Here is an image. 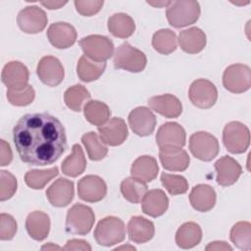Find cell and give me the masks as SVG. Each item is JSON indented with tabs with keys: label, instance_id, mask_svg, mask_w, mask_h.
<instances>
[{
	"label": "cell",
	"instance_id": "cell-1",
	"mask_svg": "<svg viewBox=\"0 0 251 251\" xmlns=\"http://www.w3.org/2000/svg\"><path fill=\"white\" fill-rule=\"evenodd\" d=\"M13 140L21 160L32 166L53 164L67 147L64 126L48 113L23 116L13 128Z\"/></svg>",
	"mask_w": 251,
	"mask_h": 251
},
{
	"label": "cell",
	"instance_id": "cell-2",
	"mask_svg": "<svg viewBox=\"0 0 251 251\" xmlns=\"http://www.w3.org/2000/svg\"><path fill=\"white\" fill-rule=\"evenodd\" d=\"M200 5L197 1H171L167 6L169 24L176 28L184 27L196 23L200 17Z\"/></svg>",
	"mask_w": 251,
	"mask_h": 251
},
{
	"label": "cell",
	"instance_id": "cell-3",
	"mask_svg": "<svg viewBox=\"0 0 251 251\" xmlns=\"http://www.w3.org/2000/svg\"><path fill=\"white\" fill-rule=\"evenodd\" d=\"M126 237V226L124 222L114 216L102 219L94 229V238L99 245L112 246L122 242Z\"/></svg>",
	"mask_w": 251,
	"mask_h": 251
},
{
	"label": "cell",
	"instance_id": "cell-4",
	"mask_svg": "<svg viewBox=\"0 0 251 251\" xmlns=\"http://www.w3.org/2000/svg\"><path fill=\"white\" fill-rule=\"evenodd\" d=\"M146 64V55L126 41L122 43L114 54V66L116 69L139 73L145 69Z\"/></svg>",
	"mask_w": 251,
	"mask_h": 251
},
{
	"label": "cell",
	"instance_id": "cell-5",
	"mask_svg": "<svg viewBox=\"0 0 251 251\" xmlns=\"http://www.w3.org/2000/svg\"><path fill=\"white\" fill-rule=\"evenodd\" d=\"M95 222L93 210L82 204H75L67 213L66 229L68 232L78 235L87 234Z\"/></svg>",
	"mask_w": 251,
	"mask_h": 251
},
{
	"label": "cell",
	"instance_id": "cell-6",
	"mask_svg": "<svg viewBox=\"0 0 251 251\" xmlns=\"http://www.w3.org/2000/svg\"><path fill=\"white\" fill-rule=\"evenodd\" d=\"M223 142L226 150L232 154L245 152L250 144L249 128L240 122L227 123L223 130Z\"/></svg>",
	"mask_w": 251,
	"mask_h": 251
},
{
	"label": "cell",
	"instance_id": "cell-7",
	"mask_svg": "<svg viewBox=\"0 0 251 251\" xmlns=\"http://www.w3.org/2000/svg\"><path fill=\"white\" fill-rule=\"evenodd\" d=\"M84 56L94 62H105L110 59L114 52L113 41L104 35L92 34L78 41Z\"/></svg>",
	"mask_w": 251,
	"mask_h": 251
},
{
	"label": "cell",
	"instance_id": "cell-8",
	"mask_svg": "<svg viewBox=\"0 0 251 251\" xmlns=\"http://www.w3.org/2000/svg\"><path fill=\"white\" fill-rule=\"evenodd\" d=\"M189 150L195 158L210 162L219 154L220 145L213 134L207 131H197L189 137Z\"/></svg>",
	"mask_w": 251,
	"mask_h": 251
},
{
	"label": "cell",
	"instance_id": "cell-9",
	"mask_svg": "<svg viewBox=\"0 0 251 251\" xmlns=\"http://www.w3.org/2000/svg\"><path fill=\"white\" fill-rule=\"evenodd\" d=\"M223 84L232 93H243L251 86V71L247 65L233 64L228 66L223 75Z\"/></svg>",
	"mask_w": 251,
	"mask_h": 251
},
{
	"label": "cell",
	"instance_id": "cell-10",
	"mask_svg": "<svg viewBox=\"0 0 251 251\" xmlns=\"http://www.w3.org/2000/svg\"><path fill=\"white\" fill-rule=\"evenodd\" d=\"M188 97L190 102L197 108L209 109L217 102L218 90L212 81L199 78L191 83Z\"/></svg>",
	"mask_w": 251,
	"mask_h": 251
},
{
	"label": "cell",
	"instance_id": "cell-11",
	"mask_svg": "<svg viewBox=\"0 0 251 251\" xmlns=\"http://www.w3.org/2000/svg\"><path fill=\"white\" fill-rule=\"evenodd\" d=\"M185 140L184 128L175 122L163 124L156 133V143L162 150L180 149L185 145Z\"/></svg>",
	"mask_w": 251,
	"mask_h": 251
},
{
	"label": "cell",
	"instance_id": "cell-12",
	"mask_svg": "<svg viewBox=\"0 0 251 251\" xmlns=\"http://www.w3.org/2000/svg\"><path fill=\"white\" fill-rule=\"evenodd\" d=\"M47 22L45 11L37 6L25 7L17 17V23L21 30L30 34L42 31L47 25Z\"/></svg>",
	"mask_w": 251,
	"mask_h": 251
},
{
	"label": "cell",
	"instance_id": "cell-13",
	"mask_svg": "<svg viewBox=\"0 0 251 251\" xmlns=\"http://www.w3.org/2000/svg\"><path fill=\"white\" fill-rule=\"evenodd\" d=\"M36 74L42 83L51 87L59 85L65 77L64 67L54 56L42 57L37 64Z\"/></svg>",
	"mask_w": 251,
	"mask_h": 251
},
{
	"label": "cell",
	"instance_id": "cell-14",
	"mask_svg": "<svg viewBox=\"0 0 251 251\" xmlns=\"http://www.w3.org/2000/svg\"><path fill=\"white\" fill-rule=\"evenodd\" d=\"M78 197L86 202L101 201L107 194V185L104 179L98 176H85L77 183Z\"/></svg>",
	"mask_w": 251,
	"mask_h": 251
},
{
	"label": "cell",
	"instance_id": "cell-15",
	"mask_svg": "<svg viewBox=\"0 0 251 251\" xmlns=\"http://www.w3.org/2000/svg\"><path fill=\"white\" fill-rule=\"evenodd\" d=\"M128 124L131 130L139 136H148L156 126V117L147 107H137L128 115Z\"/></svg>",
	"mask_w": 251,
	"mask_h": 251
},
{
	"label": "cell",
	"instance_id": "cell-16",
	"mask_svg": "<svg viewBox=\"0 0 251 251\" xmlns=\"http://www.w3.org/2000/svg\"><path fill=\"white\" fill-rule=\"evenodd\" d=\"M29 73L27 68L19 61H11L2 70L1 79L8 89H22L28 82Z\"/></svg>",
	"mask_w": 251,
	"mask_h": 251
},
{
	"label": "cell",
	"instance_id": "cell-17",
	"mask_svg": "<svg viewBox=\"0 0 251 251\" xmlns=\"http://www.w3.org/2000/svg\"><path fill=\"white\" fill-rule=\"evenodd\" d=\"M74 182L64 177L55 180L46 190V197L55 207H66L74 199Z\"/></svg>",
	"mask_w": 251,
	"mask_h": 251
},
{
	"label": "cell",
	"instance_id": "cell-18",
	"mask_svg": "<svg viewBox=\"0 0 251 251\" xmlns=\"http://www.w3.org/2000/svg\"><path fill=\"white\" fill-rule=\"evenodd\" d=\"M98 132L102 140L110 146L123 144L128 134L126 122L122 118H112L106 124L98 126Z\"/></svg>",
	"mask_w": 251,
	"mask_h": 251
},
{
	"label": "cell",
	"instance_id": "cell-19",
	"mask_svg": "<svg viewBox=\"0 0 251 251\" xmlns=\"http://www.w3.org/2000/svg\"><path fill=\"white\" fill-rule=\"evenodd\" d=\"M75 28L65 22L52 24L47 29V37L50 43L58 49H67L73 46L76 40Z\"/></svg>",
	"mask_w": 251,
	"mask_h": 251
},
{
	"label": "cell",
	"instance_id": "cell-20",
	"mask_svg": "<svg viewBox=\"0 0 251 251\" xmlns=\"http://www.w3.org/2000/svg\"><path fill=\"white\" fill-rule=\"evenodd\" d=\"M217 172L216 180L222 186L234 184L242 174V168L235 159L230 156H223L215 163Z\"/></svg>",
	"mask_w": 251,
	"mask_h": 251
},
{
	"label": "cell",
	"instance_id": "cell-21",
	"mask_svg": "<svg viewBox=\"0 0 251 251\" xmlns=\"http://www.w3.org/2000/svg\"><path fill=\"white\" fill-rule=\"evenodd\" d=\"M148 105L152 110L168 119L180 116L182 104L177 97L173 94H162L148 99Z\"/></svg>",
	"mask_w": 251,
	"mask_h": 251
},
{
	"label": "cell",
	"instance_id": "cell-22",
	"mask_svg": "<svg viewBox=\"0 0 251 251\" xmlns=\"http://www.w3.org/2000/svg\"><path fill=\"white\" fill-rule=\"evenodd\" d=\"M216 191L208 184L195 185L189 194V201L193 209L202 213L212 210L216 204Z\"/></svg>",
	"mask_w": 251,
	"mask_h": 251
},
{
	"label": "cell",
	"instance_id": "cell-23",
	"mask_svg": "<svg viewBox=\"0 0 251 251\" xmlns=\"http://www.w3.org/2000/svg\"><path fill=\"white\" fill-rule=\"evenodd\" d=\"M127 232L131 241L141 244L153 238L155 233V226L151 221L141 216H134L131 217L128 221Z\"/></svg>",
	"mask_w": 251,
	"mask_h": 251
},
{
	"label": "cell",
	"instance_id": "cell-24",
	"mask_svg": "<svg viewBox=\"0 0 251 251\" xmlns=\"http://www.w3.org/2000/svg\"><path fill=\"white\" fill-rule=\"evenodd\" d=\"M168 207L169 198L161 189H152L147 191L141 201L143 213L153 218H157L165 214Z\"/></svg>",
	"mask_w": 251,
	"mask_h": 251
},
{
	"label": "cell",
	"instance_id": "cell-25",
	"mask_svg": "<svg viewBox=\"0 0 251 251\" xmlns=\"http://www.w3.org/2000/svg\"><path fill=\"white\" fill-rule=\"evenodd\" d=\"M207 43L206 34L199 27L193 26L184 29L178 34V44L180 48L188 54L201 52Z\"/></svg>",
	"mask_w": 251,
	"mask_h": 251
},
{
	"label": "cell",
	"instance_id": "cell-26",
	"mask_svg": "<svg viewBox=\"0 0 251 251\" xmlns=\"http://www.w3.org/2000/svg\"><path fill=\"white\" fill-rule=\"evenodd\" d=\"M50 225L49 216L42 211L31 212L25 220V228L28 235L37 241H41L48 236Z\"/></svg>",
	"mask_w": 251,
	"mask_h": 251
},
{
	"label": "cell",
	"instance_id": "cell-27",
	"mask_svg": "<svg viewBox=\"0 0 251 251\" xmlns=\"http://www.w3.org/2000/svg\"><path fill=\"white\" fill-rule=\"evenodd\" d=\"M159 166L154 157L144 155L135 159L131 165V176L143 182H150L156 178Z\"/></svg>",
	"mask_w": 251,
	"mask_h": 251
},
{
	"label": "cell",
	"instance_id": "cell-28",
	"mask_svg": "<svg viewBox=\"0 0 251 251\" xmlns=\"http://www.w3.org/2000/svg\"><path fill=\"white\" fill-rule=\"evenodd\" d=\"M159 158L163 167L172 172L185 171L190 163L187 152L183 149H160Z\"/></svg>",
	"mask_w": 251,
	"mask_h": 251
},
{
	"label": "cell",
	"instance_id": "cell-29",
	"mask_svg": "<svg viewBox=\"0 0 251 251\" xmlns=\"http://www.w3.org/2000/svg\"><path fill=\"white\" fill-rule=\"evenodd\" d=\"M202 239V229L200 226L193 222L181 225L176 233V243L182 249H190L200 243Z\"/></svg>",
	"mask_w": 251,
	"mask_h": 251
},
{
	"label": "cell",
	"instance_id": "cell-30",
	"mask_svg": "<svg viewBox=\"0 0 251 251\" xmlns=\"http://www.w3.org/2000/svg\"><path fill=\"white\" fill-rule=\"evenodd\" d=\"M108 29L115 37L127 38L133 34L135 24L127 14L116 13L108 19Z\"/></svg>",
	"mask_w": 251,
	"mask_h": 251
},
{
	"label": "cell",
	"instance_id": "cell-31",
	"mask_svg": "<svg viewBox=\"0 0 251 251\" xmlns=\"http://www.w3.org/2000/svg\"><path fill=\"white\" fill-rule=\"evenodd\" d=\"M86 168V159L79 144L73 145L72 154L62 163V172L68 176L76 177L81 175Z\"/></svg>",
	"mask_w": 251,
	"mask_h": 251
},
{
	"label": "cell",
	"instance_id": "cell-32",
	"mask_svg": "<svg viewBox=\"0 0 251 251\" xmlns=\"http://www.w3.org/2000/svg\"><path fill=\"white\" fill-rule=\"evenodd\" d=\"M105 69V62H94L83 55L77 62L76 74L80 80L90 82L98 79L103 75Z\"/></svg>",
	"mask_w": 251,
	"mask_h": 251
},
{
	"label": "cell",
	"instance_id": "cell-33",
	"mask_svg": "<svg viewBox=\"0 0 251 251\" xmlns=\"http://www.w3.org/2000/svg\"><path fill=\"white\" fill-rule=\"evenodd\" d=\"M83 114L87 122L96 126L106 124L111 116L107 104L98 100H90L83 107Z\"/></svg>",
	"mask_w": 251,
	"mask_h": 251
},
{
	"label": "cell",
	"instance_id": "cell-34",
	"mask_svg": "<svg viewBox=\"0 0 251 251\" xmlns=\"http://www.w3.org/2000/svg\"><path fill=\"white\" fill-rule=\"evenodd\" d=\"M152 46L160 54L169 55L173 53L177 47L175 31L169 28L157 30L152 37Z\"/></svg>",
	"mask_w": 251,
	"mask_h": 251
},
{
	"label": "cell",
	"instance_id": "cell-35",
	"mask_svg": "<svg viewBox=\"0 0 251 251\" xmlns=\"http://www.w3.org/2000/svg\"><path fill=\"white\" fill-rule=\"evenodd\" d=\"M81 141L87 151L88 157L92 161H99L108 154V147L100 135L94 131H89L81 136Z\"/></svg>",
	"mask_w": 251,
	"mask_h": 251
},
{
	"label": "cell",
	"instance_id": "cell-36",
	"mask_svg": "<svg viewBox=\"0 0 251 251\" xmlns=\"http://www.w3.org/2000/svg\"><path fill=\"white\" fill-rule=\"evenodd\" d=\"M121 192L126 200L136 204L142 201L147 192V185L145 182L132 176L126 177L121 183Z\"/></svg>",
	"mask_w": 251,
	"mask_h": 251
},
{
	"label": "cell",
	"instance_id": "cell-37",
	"mask_svg": "<svg viewBox=\"0 0 251 251\" xmlns=\"http://www.w3.org/2000/svg\"><path fill=\"white\" fill-rule=\"evenodd\" d=\"M58 174L59 170L57 167L47 170H30L25 173V181L32 189H41Z\"/></svg>",
	"mask_w": 251,
	"mask_h": 251
},
{
	"label": "cell",
	"instance_id": "cell-38",
	"mask_svg": "<svg viewBox=\"0 0 251 251\" xmlns=\"http://www.w3.org/2000/svg\"><path fill=\"white\" fill-rule=\"evenodd\" d=\"M89 91L81 84H75L69 87L64 93V101L68 108L75 112L81 111L82 104L90 99Z\"/></svg>",
	"mask_w": 251,
	"mask_h": 251
},
{
	"label": "cell",
	"instance_id": "cell-39",
	"mask_svg": "<svg viewBox=\"0 0 251 251\" xmlns=\"http://www.w3.org/2000/svg\"><path fill=\"white\" fill-rule=\"evenodd\" d=\"M231 242L241 250L251 248V225L249 222H238L230 229Z\"/></svg>",
	"mask_w": 251,
	"mask_h": 251
},
{
	"label": "cell",
	"instance_id": "cell-40",
	"mask_svg": "<svg viewBox=\"0 0 251 251\" xmlns=\"http://www.w3.org/2000/svg\"><path fill=\"white\" fill-rule=\"evenodd\" d=\"M161 182L171 195L183 194L188 190V182L182 176L163 173Z\"/></svg>",
	"mask_w": 251,
	"mask_h": 251
},
{
	"label": "cell",
	"instance_id": "cell-41",
	"mask_svg": "<svg viewBox=\"0 0 251 251\" xmlns=\"http://www.w3.org/2000/svg\"><path fill=\"white\" fill-rule=\"evenodd\" d=\"M35 97V91L31 85H26L22 89H8L7 98L8 101L14 106H27Z\"/></svg>",
	"mask_w": 251,
	"mask_h": 251
},
{
	"label": "cell",
	"instance_id": "cell-42",
	"mask_svg": "<svg viewBox=\"0 0 251 251\" xmlns=\"http://www.w3.org/2000/svg\"><path fill=\"white\" fill-rule=\"evenodd\" d=\"M0 200L6 201L16 193L17 191V178L7 171L0 172Z\"/></svg>",
	"mask_w": 251,
	"mask_h": 251
},
{
	"label": "cell",
	"instance_id": "cell-43",
	"mask_svg": "<svg viewBox=\"0 0 251 251\" xmlns=\"http://www.w3.org/2000/svg\"><path fill=\"white\" fill-rule=\"evenodd\" d=\"M17 222L9 214L0 215V239L11 240L17 232Z\"/></svg>",
	"mask_w": 251,
	"mask_h": 251
},
{
	"label": "cell",
	"instance_id": "cell-44",
	"mask_svg": "<svg viewBox=\"0 0 251 251\" xmlns=\"http://www.w3.org/2000/svg\"><path fill=\"white\" fill-rule=\"evenodd\" d=\"M104 2L101 0H75V6L78 14L84 17H90L97 14L103 7Z\"/></svg>",
	"mask_w": 251,
	"mask_h": 251
},
{
	"label": "cell",
	"instance_id": "cell-45",
	"mask_svg": "<svg viewBox=\"0 0 251 251\" xmlns=\"http://www.w3.org/2000/svg\"><path fill=\"white\" fill-rule=\"evenodd\" d=\"M1 150H0V165L7 166L13 160V153L9 143H7L4 139H1L0 142Z\"/></svg>",
	"mask_w": 251,
	"mask_h": 251
},
{
	"label": "cell",
	"instance_id": "cell-46",
	"mask_svg": "<svg viewBox=\"0 0 251 251\" xmlns=\"http://www.w3.org/2000/svg\"><path fill=\"white\" fill-rule=\"evenodd\" d=\"M64 250H91V246L89 243L82 239H71L68 240L66 246L64 247Z\"/></svg>",
	"mask_w": 251,
	"mask_h": 251
},
{
	"label": "cell",
	"instance_id": "cell-47",
	"mask_svg": "<svg viewBox=\"0 0 251 251\" xmlns=\"http://www.w3.org/2000/svg\"><path fill=\"white\" fill-rule=\"evenodd\" d=\"M205 249L206 250H232V247L229 246L225 241H214L209 243Z\"/></svg>",
	"mask_w": 251,
	"mask_h": 251
},
{
	"label": "cell",
	"instance_id": "cell-48",
	"mask_svg": "<svg viewBox=\"0 0 251 251\" xmlns=\"http://www.w3.org/2000/svg\"><path fill=\"white\" fill-rule=\"evenodd\" d=\"M40 4L47 9L54 10V9H59L64 5H66L67 1H42L40 2Z\"/></svg>",
	"mask_w": 251,
	"mask_h": 251
},
{
	"label": "cell",
	"instance_id": "cell-49",
	"mask_svg": "<svg viewBox=\"0 0 251 251\" xmlns=\"http://www.w3.org/2000/svg\"><path fill=\"white\" fill-rule=\"evenodd\" d=\"M171 1H162V2H150V1H147V3L149 5H152L154 7H158V8H162L164 6H168L170 4Z\"/></svg>",
	"mask_w": 251,
	"mask_h": 251
},
{
	"label": "cell",
	"instance_id": "cell-50",
	"mask_svg": "<svg viewBox=\"0 0 251 251\" xmlns=\"http://www.w3.org/2000/svg\"><path fill=\"white\" fill-rule=\"evenodd\" d=\"M41 249H42V250H46V249H47V250H50V249H61V247H59V246H57V245H53L52 243H48V244L42 246Z\"/></svg>",
	"mask_w": 251,
	"mask_h": 251
},
{
	"label": "cell",
	"instance_id": "cell-51",
	"mask_svg": "<svg viewBox=\"0 0 251 251\" xmlns=\"http://www.w3.org/2000/svg\"><path fill=\"white\" fill-rule=\"evenodd\" d=\"M116 249H117V250H118V249H131V250H135V247H133V246H126V245L125 246V245H124V246H121V247H117Z\"/></svg>",
	"mask_w": 251,
	"mask_h": 251
}]
</instances>
